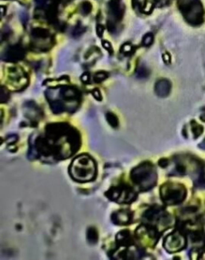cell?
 I'll use <instances>...</instances> for the list:
<instances>
[{"label":"cell","mask_w":205,"mask_h":260,"mask_svg":"<svg viewBox=\"0 0 205 260\" xmlns=\"http://www.w3.org/2000/svg\"><path fill=\"white\" fill-rule=\"evenodd\" d=\"M96 163L90 157L83 154L77 157L70 167V174L74 180L86 182L93 180L96 177Z\"/></svg>","instance_id":"cell-1"},{"label":"cell","mask_w":205,"mask_h":260,"mask_svg":"<svg viewBox=\"0 0 205 260\" xmlns=\"http://www.w3.org/2000/svg\"><path fill=\"white\" fill-rule=\"evenodd\" d=\"M131 178L140 190L146 191L155 186L157 176L153 165L150 162H143L131 171Z\"/></svg>","instance_id":"cell-2"},{"label":"cell","mask_w":205,"mask_h":260,"mask_svg":"<svg viewBox=\"0 0 205 260\" xmlns=\"http://www.w3.org/2000/svg\"><path fill=\"white\" fill-rule=\"evenodd\" d=\"M179 8L184 19L191 25H200L203 23L204 10L200 0H179Z\"/></svg>","instance_id":"cell-3"},{"label":"cell","mask_w":205,"mask_h":260,"mask_svg":"<svg viewBox=\"0 0 205 260\" xmlns=\"http://www.w3.org/2000/svg\"><path fill=\"white\" fill-rule=\"evenodd\" d=\"M162 200L167 205H176L183 202L186 192L183 186L176 184H166L160 189Z\"/></svg>","instance_id":"cell-4"},{"label":"cell","mask_w":205,"mask_h":260,"mask_svg":"<svg viewBox=\"0 0 205 260\" xmlns=\"http://www.w3.org/2000/svg\"><path fill=\"white\" fill-rule=\"evenodd\" d=\"M106 195L111 200L119 203H130L136 197L132 188L126 185L112 187Z\"/></svg>","instance_id":"cell-5"},{"label":"cell","mask_w":205,"mask_h":260,"mask_svg":"<svg viewBox=\"0 0 205 260\" xmlns=\"http://www.w3.org/2000/svg\"><path fill=\"white\" fill-rule=\"evenodd\" d=\"M167 218V214L159 206H153L150 208L146 211V213L143 216V221L145 225L155 226L157 225H160V223L162 225H165L166 222L164 221H166Z\"/></svg>","instance_id":"cell-6"},{"label":"cell","mask_w":205,"mask_h":260,"mask_svg":"<svg viewBox=\"0 0 205 260\" xmlns=\"http://www.w3.org/2000/svg\"><path fill=\"white\" fill-rule=\"evenodd\" d=\"M184 246V239L178 233H173L167 236L164 241V246L168 251L173 252L180 251Z\"/></svg>","instance_id":"cell-7"},{"label":"cell","mask_w":205,"mask_h":260,"mask_svg":"<svg viewBox=\"0 0 205 260\" xmlns=\"http://www.w3.org/2000/svg\"><path fill=\"white\" fill-rule=\"evenodd\" d=\"M24 56V51L19 45L11 47L7 50L5 54L3 55V60L7 61H17L22 60Z\"/></svg>","instance_id":"cell-8"},{"label":"cell","mask_w":205,"mask_h":260,"mask_svg":"<svg viewBox=\"0 0 205 260\" xmlns=\"http://www.w3.org/2000/svg\"><path fill=\"white\" fill-rule=\"evenodd\" d=\"M132 218V214L128 210H120L112 214V222L117 225H127L130 223Z\"/></svg>","instance_id":"cell-9"},{"label":"cell","mask_w":205,"mask_h":260,"mask_svg":"<svg viewBox=\"0 0 205 260\" xmlns=\"http://www.w3.org/2000/svg\"><path fill=\"white\" fill-rule=\"evenodd\" d=\"M171 91V83L167 79H162L157 81L155 86V92L160 97L168 96Z\"/></svg>","instance_id":"cell-10"},{"label":"cell","mask_w":205,"mask_h":260,"mask_svg":"<svg viewBox=\"0 0 205 260\" xmlns=\"http://www.w3.org/2000/svg\"><path fill=\"white\" fill-rule=\"evenodd\" d=\"M110 9H111V13L117 19H120L123 15V11L121 8L120 4L118 2H112L110 4Z\"/></svg>","instance_id":"cell-11"},{"label":"cell","mask_w":205,"mask_h":260,"mask_svg":"<svg viewBox=\"0 0 205 260\" xmlns=\"http://www.w3.org/2000/svg\"><path fill=\"white\" fill-rule=\"evenodd\" d=\"M31 35L35 39H47L49 37V31L43 28H35L31 32Z\"/></svg>","instance_id":"cell-12"},{"label":"cell","mask_w":205,"mask_h":260,"mask_svg":"<svg viewBox=\"0 0 205 260\" xmlns=\"http://www.w3.org/2000/svg\"><path fill=\"white\" fill-rule=\"evenodd\" d=\"M87 238L91 244H96L98 241V233L94 227H90L87 232Z\"/></svg>","instance_id":"cell-13"},{"label":"cell","mask_w":205,"mask_h":260,"mask_svg":"<svg viewBox=\"0 0 205 260\" xmlns=\"http://www.w3.org/2000/svg\"><path fill=\"white\" fill-rule=\"evenodd\" d=\"M117 241L122 243L123 245L124 244H128L131 243V239L129 235V232L127 231H123V232L120 233V235H117Z\"/></svg>","instance_id":"cell-14"},{"label":"cell","mask_w":205,"mask_h":260,"mask_svg":"<svg viewBox=\"0 0 205 260\" xmlns=\"http://www.w3.org/2000/svg\"><path fill=\"white\" fill-rule=\"evenodd\" d=\"M106 118H107V122L109 125L113 128H117L118 125H119V121L115 114H113L112 112H107L106 114Z\"/></svg>","instance_id":"cell-15"},{"label":"cell","mask_w":205,"mask_h":260,"mask_svg":"<svg viewBox=\"0 0 205 260\" xmlns=\"http://www.w3.org/2000/svg\"><path fill=\"white\" fill-rule=\"evenodd\" d=\"M148 68H146L144 66H140L136 70V77L137 78H140V79H143V78H146V77L148 76Z\"/></svg>","instance_id":"cell-16"},{"label":"cell","mask_w":205,"mask_h":260,"mask_svg":"<svg viewBox=\"0 0 205 260\" xmlns=\"http://www.w3.org/2000/svg\"><path fill=\"white\" fill-rule=\"evenodd\" d=\"M153 43V35L151 33H148L146 34L143 38V44L144 46L148 47L150 46L151 44Z\"/></svg>","instance_id":"cell-17"},{"label":"cell","mask_w":205,"mask_h":260,"mask_svg":"<svg viewBox=\"0 0 205 260\" xmlns=\"http://www.w3.org/2000/svg\"><path fill=\"white\" fill-rule=\"evenodd\" d=\"M107 72H104V71H99L98 73H96L95 77H94V80L95 82L96 83H100L102 82L103 80H104L105 79L107 78Z\"/></svg>","instance_id":"cell-18"},{"label":"cell","mask_w":205,"mask_h":260,"mask_svg":"<svg viewBox=\"0 0 205 260\" xmlns=\"http://www.w3.org/2000/svg\"><path fill=\"white\" fill-rule=\"evenodd\" d=\"M91 4L89 2H84V3L82 4V9H81V11H82V14L86 15H88L91 11Z\"/></svg>","instance_id":"cell-19"},{"label":"cell","mask_w":205,"mask_h":260,"mask_svg":"<svg viewBox=\"0 0 205 260\" xmlns=\"http://www.w3.org/2000/svg\"><path fill=\"white\" fill-rule=\"evenodd\" d=\"M85 31V28L81 26L80 24L77 25L75 28L74 30H73V32H72V36H74V37H79L82 35L83 33Z\"/></svg>","instance_id":"cell-20"},{"label":"cell","mask_w":205,"mask_h":260,"mask_svg":"<svg viewBox=\"0 0 205 260\" xmlns=\"http://www.w3.org/2000/svg\"><path fill=\"white\" fill-rule=\"evenodd\" d=\"M121 51H122L123 53H125V54H128V53H130V52L132 51V46L129 44H123V47H122V48H121Z\"/></svg>","instance_id":"cell-21"},{"label":"cell","mask_w":205,"mask_h":260,"mask_svg":"<svg viewBox=\"0 0 205 260\" xmlns=\"http://www.w3.org/2000/svg\"><path fill=\"white\" fill-rule=\"evenodd\" d=\"M104 31V28L102 25L100 24L97 25V27H96V33H97V35H98L99 37H101V36H103Z\"/></svg>","instance_id":"cell-22"},{"label":"cell","mask_w":205,"mask_h":260,"mask_svg":"<svg viewBox=\"0 0 205 260\" xmlns=\"http://www.w3.org/2000/svg\"><path fill=\"white\" fill-rule=\"evenodd\" d=\"M92 95H93L94 97L96 100H98V101H101L102 100L101 94H100V92H99V91L98 89H95V90L92 91Z\"/></svg>","instance_id":"cell-23"},{"label":"cell","mask_w":205,"mask_h":260,"mask_svg":"<svg viewBox=\"0 0 205 260\" xmlns=\"http://www.w3.org/2000/svg\"><path fill=\"white\" fill-rule=\"evenodd\" d=\"M102 44H103V46H104V47L105 48V49H107L108 52L110 51L111 52H112V47L109 42L104 41L103 43H102Z\"/></svg>","instance_id":"cell-24"},{"label":"cell","mask_w":205,"mask_h":260,"mask_svg":"<svg viewBox=\"0 0 205 260\" xmlns=\"http://www.w3.org/2000/svg\"><path fill=\"white\" fill-rule=\"evenodd\" d=\"M163 59H164V61L166 63H169L170 61H171V58H170L168 54H164V55H163Z\"/></svg>","instance_id":"cell-25"},{"label":"cell","mask_w":205,"mask_h":260,"mask_svg":"<svg viewBox=\"0 0 205 260\" xmlns=\"http://www.w3.org/2000/svg\"><path fill=\"white\" fill-rule=\"evenodd\" d=\"M159 164L162 167H166V166L167 165V164H168V162H167V160H165V159H162V160H160V161L159 162Z\"/></svg>","instance_id":"cell-26"},{"label":"cell","mask_w":205,"mask_h":260,"mask_svg":"<svg viewBox=\"0 0 205 260\" xmlns=\"http://www.w3.org/2000/svg\"><path fill=\"white\" fill-rule=\"evenodd\" d=\"M81 79H82V80L83 81V82H88V79H89V76H88V73H85V74H83L82 76V78H81Z\"/></svg>","instance_id":"cell-27"},{"label":"cell","mask_w":205,"mask_h":260,"mask_svg":"<svg viewBox=\"0 0 205 260\" xmlns=\"http://www.w3.org/2000/svg\"><path fill=\"white\" fill-rule=\"evenodd\" d=\"M35 2L38 5H43L44 3V0H35Z\"/></svg>","instance_id":"cell-28"}]
</instances>
